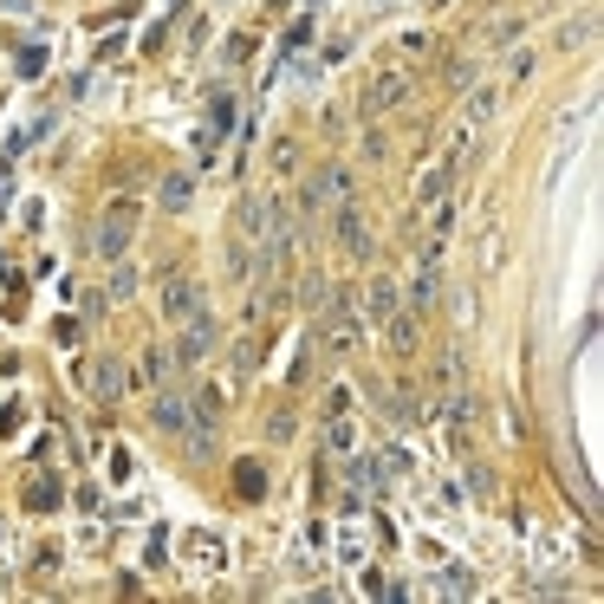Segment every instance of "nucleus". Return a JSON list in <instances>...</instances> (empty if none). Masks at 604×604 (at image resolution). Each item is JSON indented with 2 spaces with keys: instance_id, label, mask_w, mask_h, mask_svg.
Listing matches in <instances>:
<instances>
[{
  "instance_id": "1",
  "label": "nucleus",
  "mask_w": 604,
  "mask_h": 604,
  "mask_svg": "<svg viewBox=\"0 0 604 604\" xmlns=\"http://www.w3.org/2000/svg\"><path fill=\"white\" fill-rule=\"evenodd\" d=\"M410 85H416L410 66H378V72L364 78V91H358V117H364V124H383V117L410 98Z\"/></svg>"
},
{
  "instance_id": "2",
  "label": "nucleus",
  "mask_w": 604,
  "mask_h": 604,
  "mask_svg": "<svg viewBox=\"0 0 604 604\" xmlns=\"http://www.w3.org/2000/svg\"><path fill=\"white\" fill-rule=\"evenodd\" d=\"M137 222H144V202H137V195H111V202H105V215H98V227H91V247H98L105 261H117V254L130 247Z\"/></svg>"
},
{
  "instance_id": "3",
  "label": "nucleus",
  "mask_w": 604,
  "mask_h": 604,
  "mask_svg": "<svg viewBox=\"0 0 604 604\" xmlns=\"http://www.w3.org/2000/svg\"><path fill=\"white\" fill-rule=\"evenodd\" d=\"M344 195H351V169H319V176H305V189H300V222L305 227H319L332 208H339Z\"/></svg>"
},
{
  "instance_id": "4",
  "label": "nucleus",
  "mask_w": 604,
  "mask_h": 604,
  "mask_svg": "<svg viewBox=\"0 0 604 604\" xmlns=\"http://www.w3.org/2000/svg\"><path fill=\"white\" fill-rule=\"evenodd\" d=\"M176 332H183V339H176V358H183V364H208V358L222 351V319L202 312V305L176 319Z\"/></svg>"
},
{
  "instance_id": "5",
  "label": "nucleus",
  "mask_w": 604,
  "mask_h": 604,
  "mask_svg": "<svg viewBox=\"0 0 604 604\" xmlns=\"http://www.w3.org/2000/svg\"><path fill=\"white\" fill-rule=\"evenodd\" d=\"M332 234H339V247L351 254V261H364V254H371V222H364V208H358L351 195L332 208Z\"/></svg>"
},
{
  "instance_id": "6",
  "label": "nucleus",
  "mask_w": 604,
  "mask_h": 604,
  "mask_svg": "<svg viewBox=\"0 0 604 604\" xmlns=\"http://www.w3.org/2000/svg\"><path fill=\"white\" fill-rule=\"evenodd\" d=\"M266 176H273V183L305 176V144L293 137V130H273V137H266Z\"/></svg>"
},
{
  "instance_id": "7",
  "label": "nucleus",
  "mask_w": 604,
  "mask_h": 604,
  "mask_svg": "<svg viewBox=\"0 0 604 604\" xmlns=\"http://www.w3.org/2000/svg\"><path fill=\"white\" fill-rule=\"evenodd\" d=\"M383 351L390 358H410L416 344H422V319H416V305H397V312H383Z\"/></svg>"
},
{
  "instance_id": "8",
  "label": "nucleus",
  "mask_w": 604,
  "mask_h": 604,
  "mask_svg": "<svg viewBox=\"0 0 604 604\" xmlns=\"http://www.w3.org/2000/svg\"><path fill=\"white\" fill-rule=\"evenodd\" d=\"M461 156H468V137H461V144H455V150L442 156V163H436L429 176H416V208H429L436 195H455V176H461Z\"/></svg>"
},
{
  "instance_id": "9",
  "label": "nucleus",
  "mask_w": 604,
  "mask_h": 604,
  "mask_svg": "<svg viewBox=\"0 0 604 604\" xmlns=\"http://www.w3.org/2000/svg\"><path fill=\"white\" fill-rule=\"evenodd\" d=\"M78 378H85V397H98V403H117V397L130 390V383H124V364H117V358H91V364H85Z\"/></svg>"
},
{
  "instance_id": "10",
  "label": "nucleus",
  "mask_w": 604,
  "mask_h": 604,
  "mask_svg": "<svg viewBox=\"0 0 604 604\" xmlns=\"http://www.w3.org/2000/svg\"><path fill=\"white\" fill-rule=\"evenodd\" d=\"M163 319H169V325H176V319H183V312H195V305H202V280H195V273H169V280H163Z\"/></svg>"
},
{
  "instance_id": "11",
  "label": "nucleus",
  "mask_w": 604,
  "mask_h": 604,
  "mask_svg": "<svg viewBox=\"0 0 604 604\" xmlns=\"http://www.w3.org/2000/svg\"><path fill=\"white\" fill-rule=\"evenodd\" d=\"M150 422H156V429H163V436H183V429H189V422H195V410H189V403H183V397H176V390H156V403H150Z\"/></svg>"
},
{
  "instance_id": "12",
  "label": "nucleus",
  "mask_w": 604,
  "mask_h": 604,
  "mask_svg": "<svg viewBox=\"0 0 604 604\" xmlns=\"http://www.w3.org/2000/svg\"><path fill=\"white\" fill-rule=\"evenodd\" d=\"M176 371H183V358H176L169 344H150V351H144V383H150V390H176Z\"/></svg>"
},
{
  "instance_id": "13",
  "label": "nucleus",
  "mask_w": 604,
  "mask_h": 604,
  "mask_svg": "<svg viewBox=\"0 0 604 604\" xmlns=\"http://www.w3.org/2000/svg\"><path fill=\"white\" fill-rule=\"evenodd\" d=\"M189 566L195 572H227V539L222 533H189Z\"/></svg>"
},
{
  "instance_id": "14",
  "label": "nucleus",
  "mask_w": 604,
  "mask_h": 604,
  "mask_svg": "<svg viewBox=\"0 0 604 604\" xmlns=\"http://www.w3.org/2000/svg\"><path fill=\"white\" fill-rule=\"evenodd\" d=\"M358 344V312L351 305H332V319H325V351H351Z\"/></svg>"
},
{
  "instance_id": "15",
  "label": "nucleus",
  "mask_w": 604,
  "mask_h": 604,
  "mask_svg": "<svg viewBox=\"0 0 604 604\" xmlns=\"http://www.w3.org/2000/svg\"><path fill=\"white\" fill-rule=\"evenodd\" d=\"M455 215H461V208H455V195H436V202H429V227H422V241H429V247H442V241L455 234Z\"/></svg>"
},
{
  "instance_id": "16",
  "label": "nucleus",
  "mask_w": 604,
  "mask_h": 604,
  "mask_svg": "<svg viewBox=\"0 0 604 604\" xmlns=\"http://www.w3.org/2000/svg\"><path fill=\"white\" fill-rule=\"evenodd\" d=\"M227 280H234V286H247V280H254V241H241V234L227 241Z\"/></svg>"
},
{
  "instance_id": "17",
  "label": "nucleus",
  "mask_w": 604,
  "mask_h": 604,
  "mask_svg": "<svg viewBox=\"0 0 604 604\" xmlns=\"http://www.w3.org/2000/svg\"><path fill=\"white\" fill-rule=\"evenodd\" d=\"M137 280H144V273H137V266H130V261H124V254H117V261H111V280H105V300H130V293H137Z\"/></svg>"
},
{
  "instance_id": "18",
  "label": "nucleus",
  "mask_w": 604,
  "mask_h": 604,
  "mask_svg": "<svg viewBox=\"0 0 604 604\" xmlns=\"http://www.w3.org/2000/svg\"><path fill=\"white\" fill-rule=\"evenodd\" d=\"M494 105H500V91H494V85H475V91H468V130H475V124H488Z\"/></svg>"
},
{
  "instance_id": "19",
  "label": "nucleus",
  "mask_w": 604,
  "mask_h": 604,
  "mask_svg": "<svg viewBox=\"0 0 604 604\" xmlns=\"http://www.w3.org/2000/svg\"><path fill=\"white\" fill-rule=\"evenodd\" d=\"M59 500H66V488H59V481H46V475H33V488H27V507H33V514H46V507H59Z\"/></svg>"
},
{
  "instance_id": "20",
  "label": "nucleus",
  "mask_w": 604,
  "mask_h": 604,
  "mask_svg": "<svg viewBox=\"0 0 604 604\" xmlns=\"http://www.w3.org/2000/svg\"><path fill=\"white\" fill-rule=\"evenodd\" d=\"M383 312H397V280H390V273L371 280V319H383Z\"/></svg>"
},
{
  "instance_id": "21",
  "label": "nucleus",
  "mask_w": 604,
  "mask_h": 604,
  "mask_svg": "<svg viewBox=\"0 0 604 604\" xmlns=\"http://www.w3.org/2000/svg\"><path fill=\"white\" fill-rule=\"evenodd\" d=\"M234 488H241V500H261V494H266V475L254 468V461H241V468H234Z\"/></svg>"
},
{
  "instance_id": "22",
  "label": "nucleus",
  "mask_w": 604,
  "mask_h": 604,
  "mask_svg": "<svg viewBox=\"0 0 604 604\" xmlns=\"http://www.w3.org/2000/svg\"><path fill=\"white\" fill-rule=\"evenodd\" d=\"M364 163H378V169L390 163V137H383L378 124H364Z\"/></svg>"
},
{
  "instance_id": "23",
  "label": "nucleus",
  "mask_w": 604,
  "mask_h": 604,
  "mask_svg": "<svg viewBox=\"0 0 604 604\" xmlns=\"http://www.w3.org/2000/svg\"><path fill=\"white\" fill-rule=\"evenodd\" d=\"M293 429H300V422H293V410H273V416H266V442H293Z\"/></svg>"
},
{
  "instance_id": "24",
  "label": "nucleus",
  "mask_w": 604,
  "mask_h": 604,
  "mask_svg": "<svg viewBox=\"0 0 604 604\" xmlns=\"http://www.w3.org/2000/svg\"><path fill=\"white\" fill-rule=\"evenodd\" d=\"M300 300H305V305H332V286H325V273H305Z\"/></svg>"
},
{
  "instance_id": "25",
  "label": "nucleus",
  "mask_w": 604,
  "mask_h": 604,
  "mask_svg": "<svg viewBox=\"0 0 604 604\" xmlns=\"http://www.w3.org/2000/svg\"><path fill=\"white\" fill-rule=\"evenodd\" d=\"M183 202H189V176H169L163 183V208H183Z\"/></svg>"
},
{
  "instance_id": "26",
  "label": "nucleus",
  "mask_w": 604,
  "mask_h": 604,
  "mask_svg": "<svg viewBox=\"0 0 604 604\" xmlns=\"http://www.w3.org/2000/svg\"><path fill=\"white\" fill-rule=\"evenodd\" d=\"M247 52H254V39H247V33H234V39H227V66H241Z\"/></svg>"
},
{
  "instance_id": "27",
  "label": "nucleus",
  "mask_w": 604,
  "mask_h": 604,
  "mask_svg": "<svg viewBox=\"0 0 604 604\" xmlns=\"http://www.w3.org/2000/svg\"><path fill=\"white\" fill-rule=\"evenodd\" d=\"M507 78H533V52H514V59H507Z\"/></svg>"
},
{
  "instance_id": "28",
  "label": "nucleus",
  "mask_w": 604,
  "mask_h": 604,
  "mask_svg": "<svg viewBox=\"0 0 604 604\" xmlns=\"http://www.w3.org/2000/svg\"><path fill=\"white\" fill-rule=\"evenodd\" d=\"M0 7H7V13H27V7H33V0H0Z\"/></svg>"
},
{
  "instance_id": "29",
  "label": "nucleus",
  "mask_w": 604,
  "mask_h": 604,
  "mask_svg": "<svg viewBox=\"0 0 604 604\" xmlns=\"http://www.w3.org/2000/svg\"><path fill=\"white\" fill-rule=\"evenodd\" d=\"M0 195H7V163H0Z\"/></svg>"
}]
</instances>
